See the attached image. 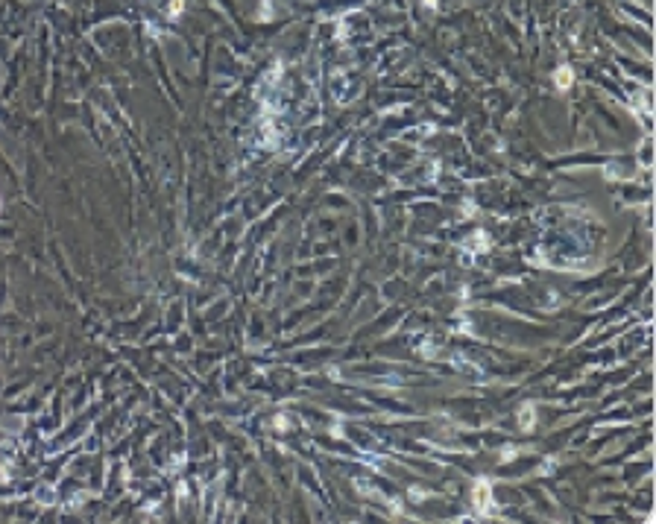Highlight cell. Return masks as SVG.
<instances>
[{"instance_id": "6da1fadb", "label": "cell", "mask_w": 656, "mask_h": 524, "mask_svg": "<svg viewBox=\"0 0 656 524\" xmlns=\"http://www.w3.org/2000/svg\"><path fill=\"white\" fill-rule=\"evenodd\" d=\"M554 82H556V88H569V85L574 82V73H572V68H559L554 73Z\"/></svg>"}, {"instance_id": "7a4b0ae2", "label": "cell", "mask_w": 656, "mask_h": 524, "mask_svg": "<svg viewBox=\"0 0 656 524\" xmlns=\"http://www.w3.org/2000/svg\"><path fill=\"white\" fill-rule=\"evenodd\" d=\"M487 486H484V483H481V486H478V509H481V512H484V509H487Z\"/></svg>"}]
</instances>
